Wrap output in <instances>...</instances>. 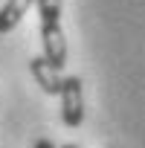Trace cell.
<instances>
[{"mask_svg": "<svg viewBox=\"0 0 145 148\" xmlns=\"http://www.w3.org/2000/svg\"><path fill=\"white\" fill-rule=\"evenodd\" d=\"M64 148H79V145H64Z\"/></svg>", "mask_w": 145, "mask_h": 148, "instance_id": "cell-6", "label": "cell"}, {"mask_svg": "<svg viewBox=\"0 0 145 148\" xmlns=\"http://www.w3.org/2000/svg\"><path fill=\"white\" fill-rule=\"evenodd\" d=\"M32 3H35V0H6V3L0 6V35L12 32L23 21V15L29 12Z\"/></svg>", "mask_w": 145, "mask_h": 148, "instance_id": "cell-4", "label": "cell"}, {"mask_svg": "<svg viewBox=\"0 0 145 148\" xmlns=\"http://www.w3.org/2000/svg\"><path fill=\"white\" fill-rule=\"evenodd\" d=\"M29 73H32V79L41 84V90H44L47 96H58V90H61V76H58V70H55L44 55L29 58Z\"/></svg>", "mask_w": 145, "mask_h": 148, "instance_id": "cell-3", "label": "cell"}, {"mask_svg": "<svg viewBox=\"0 0 145 148\" xmlns=\"http://www.w3.org/2000/svg\"><path fill=\"white\" fill-rule=\"evenodd\" d=\"M41 12V44H44V58L55 67L64 70L67 64V38L61 29V0H35Z\"/></svg>", "mask_w": 145, "mask_h": 148, "instance_id": "cell-1", "label": "cell"}, {"mask_svg": "<svg viewBox=\"0 0 145 148\" xmlns=\"http://www.w3.org/2000/svg\"><path fill=\"white\" fill-rule=\"evenodd\" d=\"M35 148H55V145H52L49 139H38V142H35Z\"/></svg>", "mask_w": 145, "mask_h": 148, "instance_id": "cell-5", "label": "cell"}, {"mask_svg": "<svg viewBox=\"0 0 145 148\" xmlns=\"http://www.w3.org/2000/svg\"><path fill=\"white\" fill-rule=\"evenodd\" d=\"M61 119L67 128H79L84 122V93H81V79L79 76H67L61 79Z\"/></svg>", "mask_w": 145, "mask_h": 148, "instance_id": "cell-2", "label": "cell"}]
</instances>
